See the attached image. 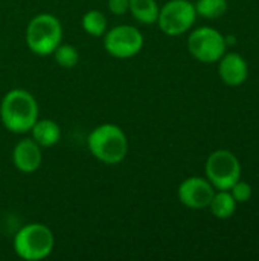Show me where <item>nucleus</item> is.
Returning <instances> with one entry per match:
<instances>
[{
    "label": "nucleus",
    "instance_id": "4468645a",
    "mask_svg": "<svg viewBox=\"0 0 259 261\" xmlns=\"http://www.w3.org/2000/svg\"><path fill=\"white\" fill-rule=\"evenodd\" d=\"M128 11L133 18L142 24H151L157 21L159 17V5L156 0H130Z\"/></svg>",
    "mask_w": 259,
    "mask_h": 261
},
{
    "label": "nucleus",
    "instance_id": "9d476101",
    "mask_svg": "<svg viewBox=\"0 0 259 261\" xmlns=\"http://www.w3.org/2000/svg\"><path fill=\"white\" fill-rule=\"evenodd\" d=\"M41 147L32 138L18 141L12 150V162L15 168L26 174L37 171L41 165Z\"/></svg>",
    "mask_w": 259,
    "mask_h": 261
},
{
    "label": "nucleus",
    "instance_id": "f8f14e48",
    "mask_svg": "<svg viewBox=\"0 0 259 261\" xmlns=\"http://www.w3.org/2000/svg\"><path fill=\"white\" fill-rule=\"evenodd\" d=\"M31 132H32V139L41 148L53 147L61 139V128L52 119H40V121L37 119V122L34 124Z\"/></svg>",
    "mask_w": 259,
    "mask_h": 261
},
{
    "label": "nucleus",
    "instance_id": "0eeeda50",
    "mask_svg": "<svg viewBox=\"0 0 259 261\" xmlns=\"http://www.w3.org/2000/svg\"><path fill=\"white\" fill-rule=\"evenodd\" d=\"M226 38L214 28L194 29L188 38L189 54L202 63H215L226 54Z\"/></svg>",
    "mask_w": 259,
    "mask_h": 261
},
{
    "label": "nucleus",
    "instance_id": "39448f33",
    "mask_svg": "<svg viewBox=\"0 0 259 261\" xmlns=\"http://www.w3.org/2000/svg\"><path fill=\"white\" fill-rule=\"evenodd\" d=\"M208 180L215 190H231L241 179V164L229 150H217L209 154L205 167Z\"/></svg>",
    "mask_w": 259,
    "mask_h": 261
},
{
    "label": "nucleus",
    "instance_id": "dca6fc26",
    "mask_svg": "<svg viewBox=\"0 0 259 261\" xmlns=\"http://www.w3.org/2000/svg\"><path fill=\"white\" fill-rule=\"evenodd\" d=\"M194 6L198 15L212 20L226 14L227 0H198Z\"/></svg>",
    "mask_w": 259,
    "mask_h": 261
},
{
    "label": "nucleus",
    "instance_id": "1a4fd4ad",
    "mask_svg": "<svg viewBox=\"0 0 259 261\" xmlns=\"http://www.w3.org/2000/svg\"><path fill=\"white\" fill-rule=\"evenodd\" d=\"M177 194H179V200L185 206L191 210H203L209 206L215 194V188L208 179L192 176L180 184Z\"/></svg>",
    "mask_w": 259,
    "mask_h": 261
},
{
    "label": "nucleus",
    "instance_id": "423d86ee",
    "mask_svg": "<svg viewBox=\"0 0 259 261\" xmlns=\"http://www.w3.org/2000/svg\"><path fill=\"white\" fill-rule=\"evenodd\" d=\"M197 11L189 0H169L166 2L157 17V24L166 35H182L188 32L195 23Z\"/></svg>",
    "mask_w": 259,
    "mask_h": 261
},
{
    "label": "nucleus",
    "instance_id": "f257e3e1",
    "mask_svg": "<svg viewBox=\"0 0 259 261\" xmlns=\"http://www.w3.org/2000/svg\"><path fill=\"white\" fill-rule=\"evenodd\" d=\"M0 119L12 133L31 132L38 119V104L32 93L24 89L9 90L0 104Z\"/></svg>",
    "mask_w": 259,
    "mask_h": 261
},
{
    "label": "nucleus",
    "instance_id": "7ed1b4c3",
    "mask_svg": "<svg viewBox=\"0 0 259 261\" xmlns=\"http://www.w3.org/2000/svg\"><path fill=\"white\" fill-rule=\"evenodd\" d=\"M53 245V232L43 223H29L14 237L15 254L26 261L44 260L50 255Z\"/></svg>",
    "mask_w": 259,
    "mask_h": 261
},
{
    "label": "nucleus",
    "instance_id": "6e6552de",
    "mask_svg": "<svg viewBox=\"0 0 259 261\" xmlns=\"http://www.w3.org/2000/svg\"><path fill=\"white\" fill-rule=\"evenodd\" d=\"M104 35V47L107 54H110L114 58H131L137 55L143 46L142 32L130 24H119L107 31Z\"/></svg>",
    "mask_w": 259,
    "mask_h": 261
},
{
    "label": "nucleus",
    "instance_id": "6ab92c4d",
    "mask_svg": "<svg viewBox=\"0 0 259 261\" xmlns=\"http://www.w3.org/2000/svg\"><path fill=\"white\" fill-rule=\"evenodd\" d=\"M130 0H108V9L114 15H124L128 12Z\"/></svg>",
    "mask_w": 259,
    "mask_h": 261
},
{
    "label": "nucleus",
    "instance_id": "f03ea898",
    "mask_svg": "<svg viewBox=\"0 0 259 261\" xmlns=\"http://www.w3.org/2000/svg\"><path fill=\"white\" fill-rule=\"evenodd\" d=\"M90 153L107 165L124 161L128 153V141L124 130L114 124H101L92 130L87 139Z\"/></svg>",
    "mask_w": 259,
    "mask_h": 261
},
{
    "label": "nucleus",
    "instance_id": "a211bd4d",
    "mask_svg": "<svg viewBox=\"0 0 259 261\" xmlns=\"http://www.w3.org/2000/svg\"><path fill=\"white\" fill-rule=\"evenodd\" d=\"M231 194L234 196V199L237 200V203H246L247 200H250V197H252V185L250 184H247V182H244V180H238L231 190Z\"/></svg>",
    "mask_w": 259,
    "mask_h": 261
},
{
    "label": "nucleus",
    "instance_id": "20e7f679",
    "mask_svg": "<svg viewBox=\"0 0 259 261\" xmlns=\"http://www.w3.org/2000/svg\"><path fill=\"white\" fill-rule=\"evenodd\" d=\"M63 40V26L60 20L52 14H38L32 17L26 28V43L27 47L40 55L46 57L53 54Z\"/></svg>",
    "mask_w": 259,
    "mask_h": 261
},
{
    "label": "nucleus",
    "instance_id": "f3484780",
    "mask_svg": "<svg viewBox=\"0 0 259 261\" xmlns=\"http://www.w3.org/2000/svg\"><path fill=\"white\" fill-rule=\"evenodd\" d=\"M53 57L58 66L64 67V69H72L78 64L79 61V54L78 50L70 46V44H58V47L53 50Z\"/></svg>",
    "mask_w": 259,
    "mask_h": 261
},
{
    "label": "nucleus",
    "instance_id": "ddd939ff",
    "mask_svg": "<svg viewBox=\"0 0 259 261\" xmlns=\"http://www.w3.org/2000/svg\"><path fill=\"white\" fill-rule=\"evenodd\" d=\"M237 200L234 199V196L231 194V191L227 190H218V193L214 194L211 203L208 208H211V213L217 217V219H229L235 214L237 211Z\"/></svg>",
    "mask_w": 259,
    "mask_h": 261
},
{
    "label": "nucleus",
    "instance_id": "2eb2a0df",
    "mask_svg": "<svg viewBox=\"0 0 259 261\" xmlns=\"http://www.w3.org/2000/svg\"><path fill=\"white\" fill-rule=\"evenodd\" d=\"M81 24H82V29L89 35H92V37H101V35H104L107 32V28H108L107 17L102 12L96 11V9L87 11L82 15Z\"/></svg>",
    "mask_w": 259,
    "mask_h": 261
},
{
    "label": "nucleus",
    "instance_id": "9b49d317",
    "mask_svg": "<svg viewBox=\"0 0 259 261\" xmlns=\"http://www.w3.org/2000/svg\"><path fill=\"white\" fill-rule=\"evenodd\" d=\"M218 61H220L218 73H220V78L224 84L237 87V86H241L247 80L249 66L240 54L227 52Z\"/></svg>",
    "mask_w": 259,
    "mask_h": 261
}]
</instances>
